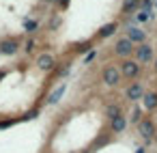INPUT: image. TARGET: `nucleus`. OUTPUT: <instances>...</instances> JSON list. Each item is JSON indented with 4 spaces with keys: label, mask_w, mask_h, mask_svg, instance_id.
<instances>
[{
    "label": "nucleus",
    "mask_w": 157,
    "mask_h": 153,
    "mask_svg": "<svg viewBox=\"0 0 157 153\" xmlns=\"http://www.w3.org/2000/svg\"><path fill=\"white\" fill-rule=\"evenodd\" d=\"M136 131H138V136L144 140V144H153V142H155V136H157V123H155L151 116H144V119L136 125Z\"/></svg>",
    "instance_id": "nucleus-1"
},
{
    "label": "nucleus",
    "mask_w": 157,
    "mask_h": 153,
    "mask_svg": "<svg viewBox=\"0 0 157 153\" xmlns=\"http://www.w3.org/2000/svg\"><path fill=\"white\" fill-rule=\"evenodd\" d=\"M118 69H121L123 80H131V82H136V80L142 76V69H144V67H142L140 63H136L133 58H127V61H121Z\"/></svg>",
    "instance_id": "nucleus-2"
},
{
    "label": "nucleus",
    "mask_w": 157,
    "mask_h": 153,
    "mask_svg": "<svg viewBox=\"0 0 157 153\" xmlns=\"http://www.w3.org/2000/svg\"><path fill=\"white\" fill-rule=\"evenodd\" d=\"M112 52H114V56H118V58L127 61V58H133L136 45H133V43H131L127 37H118V39L114 41V48H112Z\"/></svg>",
    "instance_id": "nucleus-3"
},
{
    "label": "nucleus",
    "mask_w": 157,
    "mask_h": 153,
    "mask_svg": "<svg viewBox=\"0 0 157 153\" xmlns=\"http://www.w3.org/2000/svg\"><path fill=\"white\" fill-rule=\"evenodd\" d=\"M101 82L105 86H121L123 82V76H121V69L116 65H105L101 69Z\"/></svg>",
    "instance_id": "nucleus-4"
},
{
    "label": "nucleus",
    "mask_w": 157,
    "mask_h": 153,
    "mask_svg": "<svg viewBox=\"0 0 157 153\" xmlns=\"http://www.w3.org/2000/svg\"><path fill=\"white\" fill-rule=\"evenodd\" d=\"M153 56H155V48H153L151 43H142V45H136V52H133V61H136V63H140L142 67H144L146 63H151V61H153Z\"/></svg>",
    "instance_id": "nucleus-5"
},
{
    "label": "nucleus",
    "mask_w": 157,
    "mask_h": 153,
    "mask_svg": "<svg viewBox=\"0 0 157 153\" xmlns=\"http://www.w3.org/2000/svg\"><path fill=\"white\" fill-rule=\"evenodd\" d=\"M20 48H22V41L17 37H2L0 39V54H5V56L17 54Z\"/></svg>",
    "instance_id": "nucleus-6"
},
{
    "label": "nucleus",
    "mask_w": 157,
    "mask_h": 153,
    "mask_svg": "<svg viewBox=\"0 0 157 153\" xmlns=\"http://www.w3.org/2000/svg\"><path fill=\"white\" fill-rule=\"evenodd\" d=\"M125 37H127L133 45H142V43H146V33H144L140 26H127Z\"/></svg>",
    "instance_id": "nucleus-7"
},
{
    "label": "nucleus",
    "mask_w": 157,
    "mask_h": 153,
    "mask_svg": "<svg viewBox=\"0 0 157 153\" xmlns=\"http://www.w3.org/2000/svg\"><path fill=\"white\" fill-rule=\"evenodd\" d=\"M146 91H144V84L142 82H129V86L125 88V99H129V101H138V99H142V95H144Z\"/></svg>",
    "instance_id": "nucleus-8"
},
{
    "label": "nucleus",
    "mask_w": 157,
    "mask_h": 153,
    "mask_svg": "<svg viewBox=\"0 0 157 153\" xmlns=\"http://www.w3.org/2000/svg\"><path fill=\"white\" fill-rule=\"evenodd\" d=\"M142 108H144L146 112L157 110V91H146V93L142 95Z\"/></svg>",
    "instance_id": "nucleus-9"
},
{
    "label": "nucleus",
    "mask_w": 157,
    "mask_h": 153,
    "mask_svg": "<svg viewBox=\"0 0 157 153\" xmlns=\"http://www.w3.org/2000/svg\"><path fill=\"white\" fill-rule=\"evenodd\" d=\"M37 65H39V69H43V71H54L56 69V58L52 56V54H41L39 58H37Z\"/></svg>",
    "instance_id": "nucleus-10"
},
{
    "label": "nucleus",
    "mask_w": 157,
    "mask_h": 153,
    "mask_svg": "<svg viewBox=\"0 0 157 153\" xmlns=\"http://www.w3.org/2000/svg\"><path fill=\"white\" fill-rule=\"evenodd\" d=\"M65 93H67V82H63V84H58L54 91H50V95H48V99H45V101H48L50 106H54V104H58V101H60V97H63Z\"/></svg>",
    "instance_id": "nucleus-11"
},
{
    "label": "nucleus",
    "mask_w": 157,
    "mask_h": 153,
    "mask_svg": "<svg viewBox=\"0 0 157 153\" xmlns=\"http://www.w3.org/2000/svg\"><path fill=\"white\" fill-rule=\"evenodd\" d=\"M116 30H118V22H108V24H103V26L97 30V39H108V37H112Z\"/></svg>",
    "instance_id": "nucleus-12"
},
{
    "label": "nucleus",
    "mask_w": 157,
    "mask_h": 153,
    "mask_svg": "<svg viewBox=\"0 0 157 153\" xmlns=\"http://www.w3.org/2000/svg\"><path fill=\"white\" fill-rule=\"evenodd\" d=\"M125 129H127V116H125V114L110 121V134H121V131H125Z\"/></svg>",
    "instance_id": "nucleus-13"
},
{
    "label": "nucleus",
    "mask_w": 157,
    "mask_h": 153,
    "mask_svg": "<svg viewBox=\"0 0 157 153\" xmlns=\"http://www.w3.org/2000/svg\"><path fill=\"white\" fill-rule=\"evenodd\" d=\"M105 116H108V121H112V119H116V116H123V108H121L116 101H112V104L105 106Z\"/></svg>",
    "instance_id": "nucleus-14"
},
{
    "label": "nucleus",
    "mask_w": 157,
    "mask_h": 153,
    "mask_svg": "<svg viewBox=\"0 0 157 153\" xmlns=\"http://www.w3.org/2000/svg\"><path fill=\"white\" fill-rule=\"evenodd\" d=\"M140 2H142V0H125L123 7H121V13L123 15H131V11L140 9Z\"/></svg>",
    "instance_id": "nucleus-15"
},
{
    "label": "nucleus",
    "mask_w": 157,
    "mask_h": 153,
    "mask_svg": "<svg viewBox=\"0 0 157 153\" xmlns=\"http://www.w3.org/2000/svg\"><path fill=\"white\" fill-rule=\"evenodd\" d=\"M151 13H153V11H144V9H140V11L136 13V22H138V24H144V22H151V18H153Z\"/></svg>",
    "instance_id": "nucleus-16"
},
{
    "label": "nucleus",
    "mask_w": 157,
    "mask_h": 153,
    "mask_svg": "<svg viewBox=\"0 0 157 153\" xmlns=\"http://www.w3.org/2000/svg\"><path fill=\"white\" fill-rule=\"evenodd\" d=\"M142 119H144V116H142V108H140V106H136V108L131 110V116H129V121H131L133 125H138Z\"/></svg>",
    "instance_id": "nucleus-17"
},
{
    "label": "nucleus",
    "mask_w": 157,
    "mask_h": 153,
    "mask_svg": "<svg viewBox=\"0 0 157 153\" xmlns=\"http://www.w3.org/2000/svg\"><path fill=\"white\" fill-rule=\"evenodd\" d=\"M37 28H39V24H37V22H30V20H26V22H24V30H26L28 35L37 33Z\"/></svg>",
    "instance_id": "nucleus-18"
},
{
    "label": "nucleus",
    "mask_w": 157,
    "mask_h": 153,
    "mask_svg": "<svg viewBox=\"0 0 157 153\" xmlns=\"http://www.w3.org/2000/svg\"><path fill=\"white\" fill-rule=\"evenodd\" d=\"M35 50H37V41H35V39H28L26 45H24V52H26V54H33Z\"/></svg>",
    "instance_id": "nucleus-19"
},
{
    "label": "nucleus",
    "mask_w": 157,
    "mask_h": 153,
    "mask_svg": "<svg viewBox=\"0 0 157 153\" xmlns=\"http://www.w3.org/2000/svg\"><path fill=\"white\" fill-rule=\"evenodd\" d=\"M69 69H71L69 65H63V67L56 71V78H63V76H67V73H69Z\"/></svg>",
    "instance_id": "nucleus-20"
},
{
    "label": "nucleus",
    "mask_w": 157,
    "mask_h": 153,
    "mask_svg": "<svg viewBox=\"0 0 157 153\" xmlns=\"http://www.w3.org/2000/svg\"><path fill=\"white\" fill-rule=\"evenodd\" d=\"M93 58H95V50H90V52H88V56L84 58V65H88V63H90Z\"/></svg>",
    "instance_id": "nucleus-21"
},
{
    "label": "nucleus",
    "mask_w": 157,
    "mask_h": 153,
    "mask_svg": "<svg viewBox=\"0 0 157 153\" xmlns=\"http://www.w3.org/2000/svg\"><path fill=\"white\" fill-rule=\"evenodd\" d=\"M69 2H71V0H60V9H67V7H69Z\"/></svg>",
    "instance_id": "nucleus-22"
},
{
    "label": "nucleus",
    "mask_w": 157,
    "mask_h": 153,
    "mask_svg": "<svg viewBox=\"0 0 157 153\" xmlns=\"http://www.w3.org/2000/svg\"><path fill=\"white\" fill-rule=\"evenodd\" d=\"M136 153H146V147H138V149H136Z\"/></svg>",
    "instance_id": "nucleus-23"
},
{
    "label": "nucleus",
    "mask_w": 157,
    "mask_h": 153,
    "mask_svg": "<svg viewBox=\"0 0 157 153\" xmlns=\"http://www.w3.org/2000/svg\"><path fill=\"white\" fill-rule=\"evenodd\" d=\"M153 71H155V76H157V58L153 61Z\"/></svg>",
    "instance_id": "nucleus-24"
},
{
    "label": "nucleus",
    "mask_w": 157,
    "mask_h": 153,
    "mask_svg": "<svg viewBox=\"0 0 157 153\" xmlns=\"http://www.w3.org/2000/svg\"><path fill=\"white\" fill-rule=\"evenodd\" d=\"M155 123H157V110H155Z\"/></svg>",
    "instance_id": "nucleus-25"
},
{
    "label": "nucleus",
    "mask_w": 157,
    "mask_h": 153,
    "mask_svg": "<svg viewBox=\"0 0 157 153\" xmlns=\"http://www.w3.org/2000/svg\"><path fill=\"white\" fill-rule=\"evenodd\" d=\"M155 9H157V0H155Z\"/></svg>",
    "instance_id": "nucleus-26"
},
{
    "label": "nucleus",
    "mask_w": 157,
    "mask_h": 153,
    "mask_svg": "<svg viewBox=\"0 0 157 153\" xmlns=\"http://www.w3.org/2000/svg\"><path fill=\"white\" fill-rule=\"evenodd\" d=\"M155 144H157V136H155Z\"/></svg>",
    "instance_id": "nucleus-27"
}]
</instances>
